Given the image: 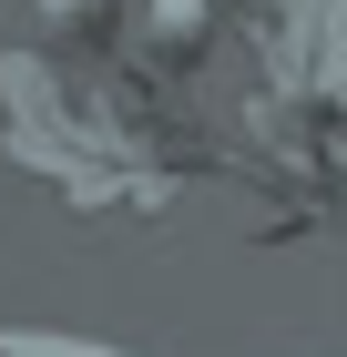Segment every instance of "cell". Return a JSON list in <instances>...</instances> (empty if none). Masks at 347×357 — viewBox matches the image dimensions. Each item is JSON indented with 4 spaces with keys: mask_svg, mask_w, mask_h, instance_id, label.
Here are the masks:
<instances>
[{
    "mask_svg": "<svg viewBox=\"0 0 347 357\" xmlns=\"http://www.w3.org/2000/svg\"><path fill=\"white\" fill-rule=\"evenodd\" d=\"M0 357H133V347H103V337H61V327H0Z\"/></svg>",
    "mask_w": 347,
    "mask_h": 357,
    "instance_id": "cell-1",
    "label": "cell"
},
{
    "mask_svg": "<svg viewBox=\"0 0 347 357\" xmlns=\"http://www.w3.org/2000/svg\"><path fill=\"white\" fill-rule=\"evenodd\" d=\"M154 21H163V41H194V21H205V0H163Z\"/></svg>",
    "mask_w": 347,
    "mask_h": 357,
    "instance_id": "cell-2",
    "label": "cell"
},
{
    "mask_svg": "<svg viewBox=\"0 0 347 357\" xmlns=\"http://www.w3.org/2000/svg\"><path fill=\"white\" fill-rule=\"evenodd\" d=\"M52 21H112V0H41Z\"/></svg>",
    "mask_w": 347,
    "mask_h": 357,
    "instance_id": "cell-3",
    "label": "cell"
}]
</instances>
